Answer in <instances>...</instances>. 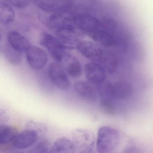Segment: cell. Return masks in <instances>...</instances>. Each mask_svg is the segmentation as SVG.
Returning <instances> with one entry per match:
<instances>
[{
  "mask_svg": "<svg viewBox=\"0 0 153 153\" xmlns=\"http://www.w3.org/2000/svg\"><path fill=\"white\" fill-rule=\"evenodd\" d=\"M38 139V132L36 130L27 129L17 133L12 140V145L17 149H26L33 146Z\"/></svg>",
  "mask_w": 153,
  "mask_h": 153,
  "instance_id": "cell-10",
  "label": "cell"
},
{
  "mask_svg": "<svg viewBox=\"0 0 153 153\" xmlns=\"http://www.w3.org/2000/svg\"><path fill=\"white\" fill-rule=\"evenodd\" d=\"M48 76L52 84L62 91L69 90L71 83L67 72L62 66L57 63L53 62L48 68Z\"/></svg>",
  "mask_w": 153,
  "mask_h": 153,
  "instance_id": "cell-5",
  "label": "cell"
},
{
  "mask_svg": "<svg viewBox=\"0 0 153 153\" xmlns=\"http://www.w3.org/2000/svg\"><path fill=\"white\" fill-rule=\"evenodd\" d=\"M38 74V82L42 89L47 90L51 85V84L53 85L50 79L48 73L46 74L45 72H40Z\"/></svg>",
  "mask_w": 153,
  "mask_h": 153,
  "instance_id": "cell-22",
  "label": "cell"
},
{
  "mask_svg": "<svg viewBox=\"0 0 153 153\" xmlns=\"http://www.w3.org/2000/svg\"><path fill=\"white\" fill-rule=\"evenodd\" d=\"M74 90L80 98L87 102H95L98 98V93L92 84L86 81H79L74 85Z\"/></svg>",
  "mask_w": 153,
  "mask_h": 153,
  "instance_id": "cell-12",
  "label": "cell"
},
{
  "mask_svg": "<svg viewBox=\"0 0 153 153\" xmlns=\"http://www.w3.org/2000/svg\"><path fill=\"white\" fill-rule=\"evenodd\" d=\"M27 63L30 68L36 71L42 69L48 62L47 53L42 49L30 45L25 51Z\"/></svg>",
  "mask_w": 153,
  "mask_h": 153,
  "instance_id": "cell-8",
  "label": "cell"
},
{
  "mask_svg": "<svg viewBox=\"0 0 153 153\" xmlns=\"http://www.w3.org/2000/svg\"><path fill=\"white\" fill-rule=\"evenodd\" d=\"M4 53L6 59L11 65L19 66L22 62L21 53L14 49L8 43L4 46Z\"/></svg>",
  "mask_w": 153,
  "mask_h": 153,
  "instance_id": "cell-19",
  "label": "cell"
},
{
  "mask_svg": "<svg viewBox=\"0 0 153 153\" xmlns=\"http://www.w3.org/2000/svg\"><path fill=\"white\" fill-rule=\"evenodd\" d=\"M112 91L114 100H125L131 95L133 88L128 81L120 80L112 84Z\"/></svg>",
  "mask_w": 153,
  "mask_h": 153,
  "instance_id": "cell-15",
  "label": "cell"
},
{
  "mask_svg": "<svg viewBox=\"0 0 153 153\" xmlns=\"http://www.w3.org/2000/svg\"><path fill=\"white\" fill-rule=\"evenodd\" d=\"M50 149L48 141L43 140L33 147L29 152L31 153H47L50 152Z\"/></svg>",
  "mask_w": 153,
  "mask_h": 153,
  "instance_id": "cell-23",
  "label": "cell"
},
{
  "mask_svg": "<svg viewBox=\"0 0 153 153\" xmlns=\"http://www.w3.org/2000/svg\"><path fill=\"white\" fill-rule=\"evenodd\" d=\"M1 34H0V42H1Z\"/></svg>",
  "mask_w": 153,
  "mask_h": 153,
  "instance_id": "cell-25",
  "label": "cell"
},
{
  "mask_svg": "<svg viewBox=\"0 0 153 153\" xmlns=\"http://www.w3.org/2000/svg\"><path fill=\"white\" fill-rule=\"evenodd\" d=\"M114 29L111 24L101 22L99 27L89 37L99 45L105 47H114L118 43Z\"/></svg>",
  "mask_w": 153,
  "mask_h": 153,
  "instance_id": "cell-3",
  "label": "cell"
},
{
  "mask_svg": "<svg viewBox=\"0 0 153 153\" xmlns=\"http://www.w3.org/2000/svg\"><path fill=\"white\" fill-rule=\"evenodd\" d=\"M100 107L103 111L109 115H113L116 113V110L113 101L101 99Z\"/></svg>",
  "mask_w": 153,
  "mask_h": 153,
  "instance_id": "cell-21",
  "label": "cell"
},
{
  "mask_svg": "<svg viewBox=\"0 0 153 153\" xmlns=\"http://www.w3.org/2000/svg\"><path fill=\"white\" fill-rule=\"evenodd\" d=\"M32 3L44 12L49 13L69 11L73 0H30Z\"/></svg>",
  "mask_w": 153,
  "mask_h": 153,
  "instance_id": "cell-7",
  "label": "cell"
},
{
  "mask_svg": "<svg viewBox=\"0 0 153 153\" xmlns=\"http://www.w3.org/2000/svg\"><path fill=\"white\" fill-rule=\"evenodd\" d=\"M15 10L7 2L0 0V23L4 25H9L15 20Z\"/></svg>",
  "mask_w": 153,
  "mask_h": 153,
  "instance_id": "cell-18",
  "label": "cell"
},
{
  "mask_svg": "<svg viewBox=\"0 0 153 153\" xmlns=\"http://www.w3.org/2000/svg\"><path fill=\"white\" fill-rule=\"evenodd\" d=\"M50 152L73 153L76 152V150L72 140L67 137H62L53 143L50 149Z\"/></svg>",
  "mask_w": 153,
  "mask_h": 153,
  "instance_id": "cell-16",
  "label": "cell"
},
{
  "mask_svg": "<svg viewBox=\"0 0 153 153\" xmlns=\"http://www.w3.org/2000/svg\"><path fill=\"white\" fill-rule=\"evenodd\" d=\"M85 72L88 81L92 85H98L105 81L106 72L98 63H87L85 66Z\"/></svg>",
  "mask_w": 153,
  "mask_h": 153,
  "instance_id": "cell-11",
  "label": "cell"
},
{
  "mask_svg": "<svg viewBox=\"0 0 153 153\" xmlns=\"http://www.w3.org/2000/svg\"><path fill=\"white\" fill-rule=\"evenodd\" d=\"M39 41L40 44L47 49L50 55L59 64L69 54L68 52L69 47L49 33H41Z\"/></svg>",
  "mask_w": 153,
  "mask_h": 153,
  "instance_id": "cell-2",
  "label": "cell"
},
{
  "mask_svg": "<svg viewBox=\"0 0 153 153\" xmlns=\"http://www.w3.org/2000/svg\"><path fill=\"white\" fill-rule=\"evenodd\" d=\"M72 141L76 152L88 153L94 147L95 138L92 131L87 129H77L72 133Z\"/></svg>",
  "mask_w": 153,
  "mask_h": 153,
  "instance_id": "cell-4",
  "label": "cell"
},
{
  "mask_svg": "<svg viewBox=\"0 0 153 153\" xmlns=\"http://www.w3.org/2000/svg\"><path fill=\"white\" fill-rule=\"evenodd\" d=\"M98 62L105 72L109 74H114L118 68V59L114 54L110 53L104 52Z\"/></svg>",
  "mask_w": 153,
  "mask_h": 153,
  "instance_id": "cell-17",
  "label": "cell"
},
{
  "mask_svg": "<svg viewBox=\"0 0 153 153\" xmlns=\"http://www.w3.org/2000/svg\"><path fill=\"white\" fill-rule=\"evenodd\" d=\"M8 43L21 53L25 52L30 46V43L23 35L16 31L10 32L7 36Z\"/></svg>",
  "mask_w": 153,
  "mask_h": 153,
  "instance_id": "cell-14",
  "label": "cell"
},
{
  "mask_svg": "<svg viewBox=\"0 0 153 153\" xmlns=\"http://www.w3.org/2000/svg\"><path fill=\"white\" fill-rule=\"evenodd\" d=\"M18 9H24L29 5V0H2Z\"/></svg>",
  "mask_w": 153,
  "mask_h": 153,
  "instance_id": "cell-24",
  "label": "cell"
},
{
  "mask_svg": "<svg viewBox=\"0 0 153 153\" xmlns=\"http://www.w3.org/2000/svg\"><path fill=\"white\" fill-rule=\"evenodd\" d=\"M17 133L16 129L10 125L0 126V146L12 142Z\"/></svg>",
  "mask_w": 153,
  "mask_h": 153,
  "instance_id": "cell-20",
  "label": "cell"
},
{
  "mask_svg": "<svg viewBox=\"0 0 153 153\" xmlns=\"http://www.w3.org/2000/svg\"><path fill=\"white\" fill-rule=\"evenodd\" d=\"M67 74L73 78L79 77L82 74V68L79 61L69 54L60 63Z\"/></svg>",
  "mask_w": 153,
  "mask_h": 153,
  "instance_id": "cell-13",
  "label": "cell"
},
{
  "mask_svg": "<svg viewBox=\"0 0 153 153\" xmlns=\"http://www.w3.org/2000/svg\"><path fill=\"white\" fill-rule=\"evenodd\" d=\"M101 21L90 14L80 13L74 16V24L82 33L89 36L100 26Z\"/></svg>",
  "mask_w": 153,
  "mask_h": 153,
  "instance_id": "cell-6",
  "label": "cell"
},
{
  "mask_svg": "<svg viewBox=\"0 0 153 153\" xmlns=\"http://www.w3.org/2000/svg\"><path fill=\"white\" fill-rule=\"evenodd\" d=\"M120 141V136L116 129L111 126H102L97 133L96 141L97 152L112 153L118 148Z\"/></svg>",
  "mask_w": 153,
  "mask_h": 153,
  "instance_id": "cell-1",
  "label": "cell"
},
{
  "mask_svg": "<svg viewBox=\"0 0 153 153\" xmlns=\"http://www.w3.org/2000/svg\"><path fill=\"white\" fill-rule=\"evenodd\" d=\"M76 48L81 55L93 61L98 62L104 53L103 50L98 44L90 41L79 42Z\"/></svg>",
  "mask_w": 153,
  "mask_h": 153,
  "instance_id": "cell-9",
  "label": "cell"
}]
</instances>
